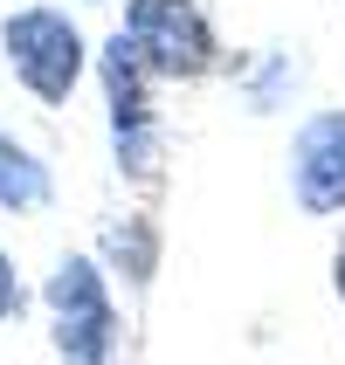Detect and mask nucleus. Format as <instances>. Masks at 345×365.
I'll use <instances>...</instances> for the list:
<instances>
[{
  "instance_id": "obj_5",
  "label": "nucleus",
  "mask_w": 345,
  "mask_h": 365,
  "mask_svg": "<svg viewBox=\"0 0 345 365\" xmlns=\"http://www.w3.org/2000/svg\"><path fill=\"white\" fill-rule=\"evenodd\" d=\"M290 193L304 214H345V110H318L290 138Z\"/></svg>"
},
{
  "instance_id": "obj_2",
  "label": "nucleus",
  "mask_w": 345,
  "mask_h": 365,
  "mask_svg": "<svg viewBox=\"0 0 345 365\" xmlns=\"http://www.w3.org/2000/svg\"><path fill=\"white\" fill-rule=\"evenodd\" d=\"M0 48H7V69L21 76V90H28L35 103H69L83 62H90L76 21L56 14V7H21V14H7Z\"/></svg>"
},
{
  "instance_id": "obj_1",
  "label": "nucleus",
  "mask_w": 345,
  "mask_h": 365,
  "mask_svg": "<svg viewBox=\"0 0 345 365\" xmlns=\"http://www.w3.org/2000/svg\"><path fill=\"white\" fill-rule=\"evenodd\" d=\"M49 338L62 365H111L118 359V304L104 289V269L90 255H69L49 276Z\"/></svg>"
},
{
  "instance_id": "obj_4",
  "label": "nucleus",
  "mask_w": 345,
  "mask_h": 365,
  "mask_svg": "<svg viewBox=\"0 0 345 365\" xmlns=\"http://www.w3.org/2000/svg\"><path fill=\"white\" fill-rule=\"evenodd\" d=\"M97 76H104V97H111V138H118V159L131 165V173H152V159H159V118H152V69H145V56L131 48V35H111L97 56Z\"/></svg>"
},
{
  "instance_id": "obj_8",
  "label": "nucleus",
  "mask_w": 345,
  "mask_h": 365,
  "mask_svg": "<svg viewBox=\"0 0 345 365\" xmlns=\"http://www.w3.org/2000/svg\"><path fill=\"white\" fill-rule=\"evenodd\" d=\"M331 283H339V297H345V248H339V262H331Z\"/></svg>"
},
{
  "instance_id": "obj_6",
  "label": "nucleus",
  "mask_w": 345,
  "mask_h": 365,
  "mask_svg": "<svg viewBox=\"0 0 345 365\" xmlns=\"http://www.w3.org/2000/svg\"><path fill=\"white\" fill-rule=\"evenodd\" d=\"M49 193H56L49 165H41L21 138H7V131H0V207H7V214H41V207H49Z\"/></svg>"
},
{
  "instance_id": "obj_7",
  "label": "nucleus",
  "mask_w": 345,
  "mask_h": 365,
  "mask_svg": "<svg viewBox=\"0 0 345 365\" xmlns=\"http://www.w3.org/2000/svg\"><path fill=\"white\" fill-rule=\"evenodd\" d=\"M21 304H28V289H21L14 262H7V248H0V324H7V317H21Z\"/></svg>"
},
{
  "instance_id": "obj_3",
  "label": "nucleus",
  "mask_w": 345,
  "mask_h": 365,
  "mask_svg": "<svg viewBox=\"0 0 345 365\" xmlns=\"http://www.w3.org/2000/svg\"><path fill=\"white\" fill-rule=\"evenodd\" d=\"M124 35L152 76H201L214 62V28L194 0H124Z\"/></svg>"
}]
</instances>
